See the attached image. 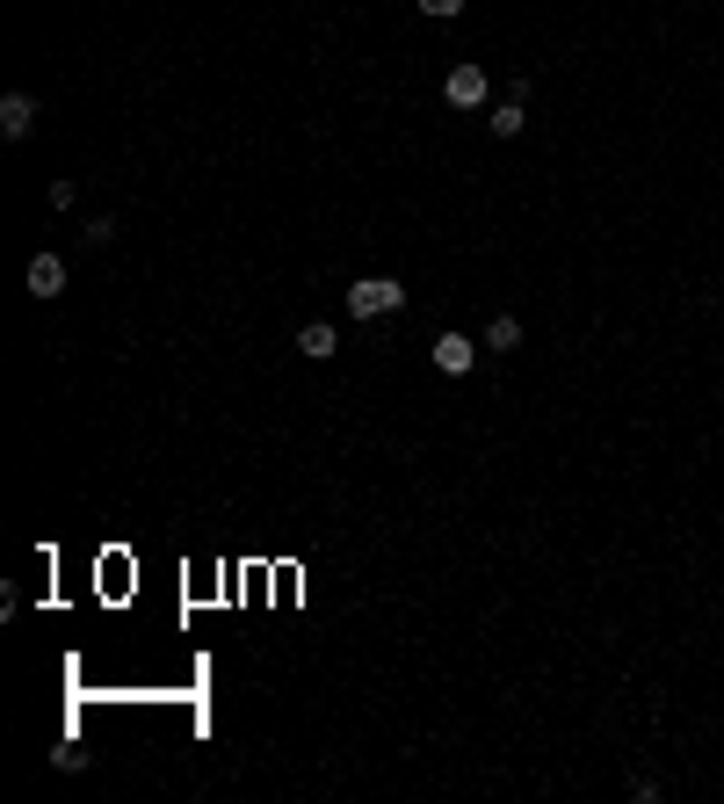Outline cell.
Listing matches in <instances>:
<instances>
[{"label":"cell","instance_id":"6da1fadb","mask_svg":"<svg viewBox=\"0 0 724 804\" xmlns=\"http://www.w3.org/2000/svg\"><path fill=\"white\" fill-rule=\"evenodd\" d=\"M406 305V290H398V276H355L348 283V312L355 319H384Z\"/></svg>","mask_w":724,"mask_h":804},{"label":"cell","instance_id":"7a4b0ae2","mask_svg":"<svg viewBox=\"0 0 724 804\" xmlns=\"http://www.w3.org/2000/svg\"><path fill=\"white\" fill-rule=\"evenodd\" d=\"M442 95H449V109H485V95H493V80H485V66H449Z\"/></svg>","mask_w":724,"mask_h":804},{"label":"cell","instance_id":"3957f363","mask_svg":"<svg viewBox=\"0 0 724 804\" xmlns=\"http://www.w3.org/2000/svg\"><path fill=\"white\" fill-rule=\"evenodd\" d=\"M435 370H442V377H464L471 363H479V341H464V333H435Z\"/></svg>","mask_w":724,"mask_h":804},{"label":"cell","instance_id":"277c9868","mask_svg":"<svg viewBox=\"0 0 724 804\" xmlns=\"http://www.w3.org/2000/svg\"><path fill=\"white\" fill-rule=\"evenodd\" d=\"M22 283H30V298L52 305L58 290H66V262H58V254H30V276H22Z\"/></svg>","mask_w":724,"mask_h":804},{"label":"cell","instance_id":"5b68a950","mask_svg":"<svg viewBox=\"0 0 724 804\" xmlns=\"http://www.w3.org/2000/svg\"><path fill=\"white\" fill-rule=\"evenodd\" d=\"M0 131H8V139H30L36 131V95H0Z\"/></svg>","mask_w":724,"mask_h":804},{"label":"cell","instance_id":"8992f818","mask_svg":"<svg viewBox=\"0 0 724 804\" xmlns=\"http://www.w3.org/2000/svg\"><path fill=\"white\" fill-rule=\"evenodd\" d=\"M333 349H341V333H333L327 319H311V327L297 333V355H305V363H333Z\"/></svg>","mask_w":724,"mask_h":804},{"label":"cell","instance_id":"52a82bcc","mask_svg":"<svg viewBox=\"0 0 724 804\" xmlns=\"http://www.w3.org/2000/svg\"><path fill=\"white\" fill-rule=\"evenodd\" d=\"M522 123H529V109H522V102H501L493 117H485V131H493V139H522Z\"/></svg>","mask_w":724,"mask_h":804},{"label":"cell","instance_id":"ba28073f","mask_svg":"<svg viewBox=\"0 0 724 804\" xmlns=\"http://www.w3.org/2000/svg\"><path fill=\"white\" fill-rule=\"evenodd\" d=\"M485 349H501V355H507V349H522V319H515V312H501L493 327H485Z\"/></svg>","mask_w":724,"mask_h":804},{"label":"cell","instance_id":"9c48e42d","mask_svg":"<svg viewBox=\"0 0 724 804\" xmlns=\"http://www.w3.org/2000/svg\"><path fill=\"white\" fill-rule=\"evenodd\" d=\"M420 15H435V22H457V15H464V0H420Z\"/></svg>","mask_w":724,"mask_h":804}]
</instances>
